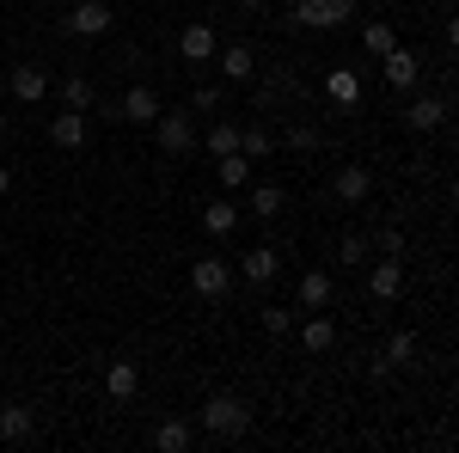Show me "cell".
<instances>
[{
  "mask_svg": "<svg viewBox=\"0 0 459 453\" xmlns=\"http://www.w3.org/2000/svg\"><path fill=\"white\" fill-rule=\"evenodd\" d=\"M203 429H209L214 441H239L251 429V405L239 392H214L209 405H203Z\"/></svg>",
  "mask_w": 459,
  "mask_h": 453,
  "instance_id": "1",
  "label": "cell"
},
{
  "mask_svg": "<svg viewBox=\"0 0 459 453\" xmlns=\"http://www.w3.org/2000/svg\"><path fill=\"white\" fill-rule=\"evenodd\" d=\"M355 19V0H300L294 6V25L300 31H343Z\"/></svg>",
  "mask_w": 459,
  "mask_h": 453,
  "instance_id": "2",
  "label": "cell"
},
{
  "mask_svg": "<svg viewBox=\"0 0 459 453\" xmlns=\"http://www.w3.org/2000/svg\"><path fill=\"white\" fill-rule=\"evenodd\" d=\"M153 135H160V147H166V153H178V160H184V153L196 147V123H190L184 110H160V117H153Z\"/></svg>",
  "mask_w": 459,
  "mask_h": 453,
  "instance_id": "3",
  "label": "cell"
},
{
  "mask_svg": "<svg viewBox=\"0 0 459 453\" xmlns=\"http://www.w3.org/2000/svg\"><path fill=\"white\" fill-rule=\"evenodd\" d=\"M190 288H196L203 301H221V294L233 288V264H227V257H196V264H190Z\"/></svg>",
  "mask_w": 459,
  "mask_h": 453,
  "instance_id": "4",
  "label": "cell"
},
{
  "mask_svg": "<svg viewBox=\"0 0 459 453\" xmlns=\"http://www.w3.org/2000/svg\"><path fill=\"white\" fill-rule=\"evenodd\" d=\"M62 31L68 37H105L110 31V6L105 0H74V13L62 19Z\"/></svg>",
  "mask_w": 459,
  "mask_h": 453,
  "instance_id": "5",
  "label": "cell"
},
{
  "mask_svg": "<svg viewBox=\"0 0 459 453\" xmlns=\"http://www.w3.org/2000/svg\"><path fill=\"white\" fill-rule=\"evenodd\" d=\"M380 68H386V86H398V92H411V86L423 80V62H417V49H404V43H392L386 56H380Z\"/></svg>",
  "mask_w": 459,
  "mask_h": 453,
  "instance_id": "6",
  "label": "cell"
},
{
  "mask_svg": "<svg viewBox=\"0 0 459 453\" xmlns=\"http://www.w3.org/2000/svg\"><path fill=\"white\" fill-rule=\"evenodd\" d=\"M49 141H56L62 153H80V147L92 141V123H86V110H62V117H49Z\"/></svg>",
  "mask_w": 459,
  "mask_h": 453,
  "instance_id": "7",
  "label": "cell"
},
{
  "mask_svg": "<svg viewBox=\"0 0 459 453\" xmlns=\"http://www.w3.org/2000/svg\"><path fill=\"white\" fill-rule=\"evenodd\" d=\"M6 86H13L19 105H43V99H49V74L37 68V62H19V68L6 74Z\"/></svg>",
  "mask_w": 459,
  "mask_h": 453,
  "instance_id": "8",
  "label": "cell"
},
{
  "mask_svg": "<svg viewBox=\"0 0 459 453\" xmlns=\"http://www.w3.org/2000/svg\"><path fill=\"white\" fill-rule=\"evenodd\" d=\"M331 196H337V203H368V196H374V172H368V166H337V178H331Z\"/></svg>",
  "mask_w": 459,
  "mask_h": 453,
  "instance_id": "9",
  "label": "cell"
},
{
  "mask_svg": "<svg viewBox=\"0 0 459 453\" xmlns=\"http://www.w3.org/2000/svg\"><path fill=\"white\" fill-rule=\"evenodd\" d=\"M276 270H282V257H276V245H251L246 257H239V276H246L251 288H270V282H276Z\"/></svg>",
  "mask_w": 459,
  "mask_h": 453,
  "instance_id": "10",
  "label": "cell"
},
{
  "mask_svg": "<svg viewBox=\"0 0 459 453\" xmlns=\"http://www.w3.org/2000/svg\"><path fill=\"white\" fill-rule=\"evenodd\" d=\"M214 49H221V37H214V25H203V19L178 31V56H184V62H214Z\"/></svg>",
  "mask_w": 459,
  "mask_h": 453,
  "instance_id": "11",
  "label": "cell"
},
{
  "mask_svg": "<svg viewBox=\"0 0 459 453\" xmlns=\"http://www.w3.org/2000/svg\"><path fill=\"white\" fill-rule=\"evenodd\" d=\"M123 123H135V129H153V117H160V99H153V86H129L123 92V105H117Z\"/></svg>",
  "mask_w": 459,
  "mask_h": 453,
  "instance_id": "12",
  "label": "cell"
},
{
  "mask_svg": "<svg viewBox=\"0 0 459 453\" xmlns=\"http://www.w3.org/2000/svg\"><path fill=\"white\" fill-rule=\"evenodd\" d=\"M37 435V411L25 398H13V405H0V441H31Z\"/></svg>",
  "mask_w": 459,
  "mask_h": 453,
  "instance_id": "13",
  "label": "cell"
},
{
  "mask_svg": "<svg viewBox=\"0 0 459 453\" xmlns=\"http://www.w3.org/2000/svg\"><path fill=\"white\" fill-rule=\"evenodd\" d=\"M368 294H374V301H380V307H386V301H398V294H404V264H368Z\"/></svg>",
  "mask_w": 459,
  "mask_h": 453,
  "instance_id": "14",
  "label": "cell"
},
{
  "mask_svg": "<svg viewBox=\"0 0 459 453\" xmlns=\"http://www.w3.org/2000/svg\"><path fill=\"white\" fill-rule=\"evenodd\" d=\"M49 92H62V105H68V110H92V105H99V92H92V80H86V74L49 80Z\"/></svg>",
  "mask_w": 459,
  "mask_h": 453,
  "instance_id": "15",
  "label": "cell"
},
{
  "mask_svg": "<svg viewBox=\"0 0 459 453\" xmlns=\"http://www.w3.org/2000/svg\"><path fill=\"white\" fill-rule=\"evenodd\" d=\"M404 123H411L417 135H435V129L447 123V99H417V105L404 110Z\"/></svg>",
  "mask_w": 459,
  "mask_h": 453,
  "instance_id": "16",
  "label": "cell"
},
{
  "mask_svg": "<svg viewBox=\"0 0 459 453\" xmlns=\"http://www.w3.org/2000/svg\"><path fill=\"white\" fill-rule=\"evenodd\" d=\"M331 294H337V282H331V270H307V276H300V307H307V313H318V307H331Z\"/></svg>",
  "mask_w": 459,
  "mask_h": 453,
  "instance_id": "17",
  "label": "cell"
},
{
  "mask_svg": "<svg viewBox=\"0 0 459 453\" xmlns=\"http://www.w3.org/2000/svg\"><path fill=\"white\" fill-rule=\"evenodd\" d=\"M300 344L313 349V355H325V349L337 344V325H331V313H325V307H318V313L307 318V325H300Z\"/></svg>",
  "mask_w": 459,
  "mask_h": 453,
  "instance_id": "18",
  "label": "cell"
},
{
  "mask_svg": "<svg viewBox=\"0 0 459 453\" xmlns=\"http://www.w3.org/2000/svg\"><path fill=\"white\" fill-rule=\"evenodd\" d=\"M105 392L110 398H135V392H142V368H135V362H110Z\"/></svg>",
  "mask_w": 459,
  "mask_h": 453,
  "instance_id": "19",
  "label": "cell"
},
{
  "mask_svg": "<svg viewBox=\"0 0 459 453\" xmlns=\"http://www.w3.org/2000/svg\"><path fill=\"white\" fill-rule=\"evenodd\" d=\"M417 355H423V337H417V331H392L386 337V362L392 368H417Z\"/></svg>",
  "mask_w": 459,
  "mask_h": 453,
  "instance_id": "20",
  "label": "cell"
},
{
  "mask_svg": "<svg viewBox=\"0 0 459 453\" xmlns=\"http://www.w3.org/2000/svg\"><path fill=\"white\" fill-rule=\"evenodd\" d=\"M190 441H196V429H190L184 417H172V423H160V429H153V448H160V453H184Z\"/></svg>",
  "mask_w": 459,
  "mask_h": 453,
  "instance_id": "21",
  "label": "cell"
},
{
  "mask_svg": "<svg viewBox=\"0 0 459 453\" xmlns=\"http://www.w3.org/2000/svg\"><path fill=\"white\" fill-rule=\"evenodd\" d=\"M203 227H209L214 240H227V233L239 227V209H233V196H221V203H209V209H203Z\"/></svg>",
  "mask_w": 459,
  "mask_h": 453,
  "instance_id": "22",
  "label": "cell"
},
{
  "mask_svg": "<svg viewBox=\"0 0 459 453\" xmlns=\"http://www.w3.org/2000/svg\"><path fill=\"white\" fill-rule=\"evenodd\" d=\"M214 56H221L227 80H251V68H257V56H251L246 43H227V49H214Z\"/></svg>",
  "mask_w": 459,
  "mask_h": 453,
  "instance_id": "23",
  "label": "cell"
},
{
  "mask_svg": "<svg viewBox=\"0 0 459 453\" xmlns=\"http://www.w3.org/2000/svg\"><path fill=\"white\" fill-rule=\"evenodd\" d=\"M214 178H221V190H239L251 178V160L246 153H221V160H214Z\"/></svg>",
  "mask_w": 459,
  "mask_h": 453,
  "instance_id": "24",
  "label": "cell"
},
{
  "mask_svg": "<svg viewBox=\"0 0 459 453\" xmlns=\"http://www.w3.org/2000/svg\"><path fill=\"white\" fill-rule=\"evenodd\" d=\"M239 153H246L251 166H257V160H270V153H276V135L251 123V129H239Z\"/></svg>",
  "mask_w": 459,
  "mask_h": 453,
  "instance_id": "25",
  "label": "cell"
},
{
  "mask_svg": "<svg viewBox=\"0 0 459 453\" xmlns=\"http://www.w3.org/2000/svg\"><path fill=\"white\" fill-rule=\"evenodd\" d=\"M325 92H331L337 105H355V99H361V80H355L350 68H331L325 74Z\"/></svg>",
  "mask_w": 459,
  "mask_h": 453,
  "instance_id": "26",
  "label": "cell"
},
{
  "mask_svg": "<svg viewBox=\"0 0 459 453\" xmlns=\"http://www.w3.org/2000/svg\"><path fill=\"white\" fill-rule=\"evenodd\" d=\"M392 43H398V37H392V25H386V19H368V25H361V49H368V56H374V62H380V56H386Z\"/></svg>",
  "mask_w": 459,
  "mask_h": 453,
  "instance_id": "27",
  "label": "cell"
},
{
  "mask_svg": "<svg viewBox=\"0 0 459 453\" xmlns=\"http://www.w3.org/2000/svg\"><path fill=\"white\" fill-rule=\"evenodd\" d=\"M203 147H209L214 160H221V153H239V123H227V117H221L209 135H203Z\"/></svg>",
  "mask_w": 459,
  "mask_h": 453,
  "instance_id": "28",
  "label": "cell"
},
{
  "mask_svg": "<svg viewBox=\"0 0 459 453\" xmlns=\"http://www.w3.org/2000/svg\"><path fill=\"white\" fill-rule=\"evenodd\" d=\"M251 214L276 221V214H282V190H276V184H257V190H251Z\"/></svg>",
  "mask_w": 459,
  "mask_h": 453,
  "instance_id": "29",
  "label": "cell"
},
{
  "mask_svg": "<svg viewBox=\"0 0 459 453\" xmlns=\"http://www.w3.org/2000/svg\"><path fill=\"white\" fill-rule=\"evenodd\" d=\"M337 257H343V264H368V240H361V233H343Z\"/></svg>",
  "mask_w": 459,
  "mask_h": 453,
  "instance_id": "30",
  "label": "cell"
},
{
  "mask_svg": "<svg viewBox=\"0 0 459 453\" xmlns=\"http://www.w3.org/2000/svg\"><path fill=\"white\" fill-rule=\"evenodd\" d=\"M264 331H270V337H288V331H294V313H282V307H264Z\"/></svg>",
  "mask_w": 459,
  "mask_h": 453,
  "instance_id": "31",
  "label": "cell"
},
{
  "mask_svg": "<svg viewBox=\"0 0 459 453\" xmlns=\"http://www.w3.org/2000/svg\"><path fill=\"white\" fill-rule=\"evenodd\" d=\"M380 257H398V251H404V233H398V227H380Z\"/></svg>",
  "mask_w": 459,
  "mask_h": 453,
  "instance_id": "32",
  "label": "cell"
},
{
  "mask_svg": "<svg viewBox=\"0 0 459 453\" xmlns=\"http://www.w3.org/2000/svg\"><path fill=\"white\" fill-rule=\"evenodd\" d=\"M196 110H221V86H196Z\"/></svg>",
  "mask_w": 459,
  "mask_h": 453,
  "instance_id": "33",
  "label": "cell"
},
{
  "mask_svg": "<svg viewBox=\"0 0 459 453\" xmlns=\"http://www.w3.org/2000/svg\"><path fill=\"white\" fill-rule=\"evenodd\" d=\"M6 190H13V166H0V196H6Z\"/></svg>",
  "mask_w": 459,
  "mask_h": 453,
  "instance_id": "34",
  "label": "cell"
},
{
  "mask_svg": "<svg viewBox=\"0 0 459 453\" xmlns=\"http://www.w3.org/2000/svg\"><path fill=\"white\" fill-rule=\"evenodd\" d=\"M6 129H13V123H6V110H0V135H6Z\"/></svg>",
  "mask_w": 459,
  "mask_h": 453,
  "instance_id": "35",
  "label": "cell"
},
{
  "mask_svg": "<svg viewBox=\"0 0 459 453\" xmlns=\"http://www.w3.org/2000/svg\"><path fill=\"white\" fill-rule=\"evenodd\" d=\"M246 6H257V0H246Z\"/></svg>",
  "mask_w": 459,
  "mask_h": 453,
  "instance_id": "36",
  "label": "cell"
}]
</instances>
